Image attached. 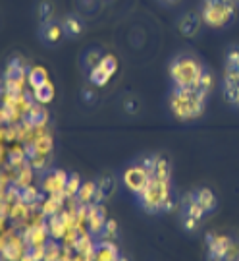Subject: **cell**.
<instances>
[{
	"mask_svg": "<svg viewBox=\"0 0 239 261\" xmlns=\"http://www.w3.org/2000/svg\"><path fill=\"white\" fill-rule=\"evenodd\" d=\"M206 101H208V97L201 93L197 87H187V89L172 87L168 105L177 120L189 122L202 116V112L206 109Z\"/></svg>",
	"mask_w": 239,
	"mask_h": 261,
	"instance_id": "1",
	"label": "cell"
},
{
	"mask_svg": "<svg viewBox=\"0 0 239 261\" xmlns=\"http://www.w3.org/2000/svg\"><path fill=\"white\" fill-rule=\"evenodd\" d=\"M204 70L206 68L202 66V62L197 56L189 55V53L177 55L170 62V68H168L172 87H182V89L195 87V85L199 84L201 75L204 74Z\"/></svg>",
	"mask_w": 239,
	"mask_h": 261,
	"instance_id": "2",
	"label": "cell"
},
{
	"mask_svg": "<svg viewBox=\"0 0 239 261\" xmlns=\"http://www.w3.org/2000/svg\"><path fill=\"white\" fill-rule=\"evenodd\" d=\"M139 205L147 213H160V211H172L175 205L172 197V186L170 180H160V178H151L147 188L137 196Z\"/></svg>",
	"mask_w": 239,
	"mask_h": 261,
	"instance_id": "3",
	"label": "cell"
},
{
	"mask_svg": "<svg viewBox=\"0 0 239 261\" xmlns=\"http://www.w3.org/2000/svg\"><path fill=\"white\" fill-rule=\"evenodd\" d=\"M235 2L237 0H202L199 14L202 23L212 29L226 28L235 16Z\"/></svg>",
	"mask_w": 239,
	"mask_h": 261,
	"instance_id": "4",
	"label": "cell"
},
{
	"mask_svg": "<svg viewBox=\"0 0 239 261\" xmlns=\"http://www.w3.org/2000/svg\"><path fill=\"white\" fill-rule=\"evenodd\" d=\"M224 97L226 101L239 109V47H231L226 55V66H224Z\"/></svg>",
	"mask_w": 239,
	"mask_h": 261,
	"instance_id": "5",
	"label": "cell"
},
{
	"mask_svg": "<svg viewBox=\"0 0 239 261\" xmlns=\"http://www.w3.org/2000/svg\"><path fill=\"white\" fill-rule=\"evenodd\" d=\"M182 224H184L185 230H189V232H193L197 230L199 226H201L202 219L206 217V211H204V207L197 201V197H195V192H189V194H185L184 199H182Z\"/></svg>",
	"mask_w": 239,
	"mask_h": 261,
	"instance_id": "6",
	"label": "cell"
},
{
	"mask_svg": "<svg viewBox=\"0 0 239 261\" xmlns=\"http://www.w3.org/2000/svg\"><path fill=\"white\" fill-rule=\"evenodd\" d=\"M148 180H151V174L143 165H133V167L126 168V172H124V184L135 196H139L147 188Z\"/></svg>",
	"mask_w": 239,
	"mask_h": 261,
	"instance_id": "7",
	"label": "cell"
},
{
	"mask_svg": "<svg viewBox=\"0 0 239 261\" xmlns=\"http://www.w3.org/2000/svg\"><path fill=\"white\" fill-rule=\"evenodd\" d=\"M141 165L147 168L151 178L160 180H172V163L164 155H151L141 161Z\"/></svg>",
	"mask_w": 239,
	"mask_h": 261,
	"instance_id": "8",
	"label": "cell"
},
{
	"mask_svg": "<svg viewBox=\"0 0 239 261\" xmlns=\"http://www.w3.org/2000/svg\"><path fill=\"white\" fill-rule=\"evenodd\" d=\"M235 242L230 236L224 234H208L206 244H208V261H224L230 252L231 244Z\"/></svg>",
	"mask_w": 239,
	"mask_h": 261,
	"instance_id": "9",
	"label": "cell"
},
{
	"mask_svg": "<svg viewBox=\"0 0 239 261\" xmlns=\"http://www.w3.org/2000/svg\"><path fill=\"white\" fill-rule=\"evenodd\" d=\"M66 182H68V172L60 170V168H54V170H48L46 176L43 178V190L50 196L64 194Z\"/></svg>",
	"mask_w": 239,
	"mask_h": 261,
	"instance_id": "10",
	"label": "cell"
},
{
	"mask_svg": "<svg viewBox=\"0 0 239 261\" xmlns=\"http://www.w3.org/2000/svg\"><path fill=\"white\" fill-rule=\"evenodd\" d=\"M75 199H77L79 205H102L104 196H102V192L99 190V184H95V182H85V184H81V188H79Z\"/></svg>",
	"mask_w": 239,
	"mask_h": 261,
	"instance_id": "11",
	"label": "cell"
},
{
	"mask_svg": "<svg viewBox=\"0 0 239 261\" xmlns=\"http://www.w3.org/2000/svg\"><path fill=\"white\" fill-rule=\"evenodd\" d=\"M39 37H41V41L46 43V45H56V43H60V39L64 37L62 21L50 19V21H46V23H41V28H39Z\"/></svg>",
	"mask_w": 239,
	"mask_h": 261,
	"instance_id": "12",
	"label": "cell"
},
{
	"mask_svg": "<svg viewBox=\"0 0 239 261\" xmlns=\"http://www.w3.org/2000/svg\"><path fill=\"white\" fill-rule=\"evenodd\" d=\"M106 221H108V219H106V211H104V207L102 205H89V211H87V224H89L91 234H101Z\"/></svg>",
	"mask_w": 239,
	"mask_h": 261,
	"instance_id": "13",
	"label": "cell"
},
{
	"mask_svg": "<svg viewBox=\"0 0 239 261\" xmlns=\"http://www.w3.org/2000/svg\"><path fill=\"white\" fill-rule=\"evenodd\" d=\"M46 232L52 240H60L68 234V226H66V221L62 215H52V217H46Z\"/></svg>",
	"mask_w": 239,
	"mask_h": 261,
	"instance_id": "14",
	"label": "cell"
},
{
	"mask_svg": "<svg viewBox=\"0 0 239 261\" xmlns=\"http://www.w3.org/2000/svg\"><path fill=\"white\" fill-rule=\"evenodd\" d=\"M201 23H202V19L197 18L195 14H185L184 18L180 19L177 28H180L184 37H195V35L199 33V29H201Z\"/></svg>",
	"mask_w": 239,
	"mask_h": 261,
	"instance_id": "15",
	"label": "cell"
},
{
	"mask_svg": "<svg viewBox=\"0 0 239 261\" xmlns=\"http://www.w3.org/2000/svg\"><path fill=\"white\" fill-rule=\"evenodd\" d=\"M118 255L120 253H118L116 244L108 242V240L99 242L95 246V261H116Z\"/></svg>",
	"mask_w": 239,
	"mask_h": 261,
	"instance_id": "16",
	"label": "cell"
},
{
	"mask_svg": "<svg viewBox=\"0 0 239 261\" xmlns=\"http://www.w3.org/2000/svg\"><path fill=\"white\" fill-rule=\"evenodd\" d=\"M193 192H195L197 201L204 207V211H206V213H212V211L216 209V205H218V199H216V196H214V192H212L211 188H206V186L197 188V190H193Z\"/></svg>",
	"mask_w": 239,
	"mask_h": 261,
	"instance_id": "17",
	"label": "cell"
},
{
	"mask_svg": "<svg viewBox=\"0 0 239 261\" xmlns=\"http://www.w3.org/2000/svg\"><path fill=\"white\" fill-rule=\"evenodd\" d=\"M62 29H64V35L70 39H75L79 37L83 33V23L81 19L77 18V16H66L62 19Z\"/></svg>",
	"mask_w": 239,
	"mask_h": 261,
	"instance_id": "18",
	"label": "cell"
},
{
	"mask_svg": "<svg viewBox=\"0 0 239 261\" xmlns=\"http://www.w3.org/2000/svg\"><path fill=\"white\" fill-rule=\"evenodd\" d=\"M48 120V114L43 107H31L27 111V116H25V122L31 124V126H43Z\"/></svg>",
	"mask_w": 239,
	"mask_h": 261,
	"instance_id": "19",
	"label": "cell"
},
{
	"mask_svg": "<svg viewBox=\"0 0 239 261\" xmlns=\"http://www.w3.org/2000/svg\"><path fill=\"white\" fill-rule=\"evenodd\" d=\"M81 178H79V174L77 172H72V174H68V182H66V190L64 194L68 199H75V196H77V192H79V188H81Z\"/></svg>",
	"mask_w": 239,
	"mask_h": 261,
	"instance_id": "20",
	"label": "cell"
},
{
	"mask_svg": "<svg viewBox=\"0 0 239 261\" xmlns=\"http://www.w3.org/2000/svg\"><path fill=\"white\" fill-rule=\"evenodd\" d=\"M52 97H54V87H52L50 82H46V84H43L41 87L35 89V101H37V103H41V105L50 103Z\"/></svg>",
	"mask_w": 239,
	"mask_h": 261,
	"instance_id": "21",
	"label": "cell"
},
{
	"mask_svg": "<svg viewBox=\"0 0 239 261\" xmlns=\"http://www.w3.org/2000/svg\"><path fill=\"white\" fill-rule=\"evenodd\" d=\"M102 53L99 50V48H91V50H87L85 53V58H83V64H85V68L91 72L93 68H97V66L101 64V60H102Z\"/></svg>",
	"mask_w": 239,
	"mask_h": 261,
	"instance_id": "22",
	"label": "cell"
},
{
	"mask_svg": "<svg viewBox=\"0 0 239 261\" xmlns=\"http://www.w3.org/2000/svg\"><path fill=\"white\" fill-rule=\"evenodd\" d=\"M48 82V74H46L45 68H33L31 72H29V84L33 85V89H37L41 87L43 84Z\"/></svg>",
	"mask_w": 239,
	"mask_h": 261,
	"instance_id": "23",
	"label": "cell"
},
{
	"mask_svg": "<svg viewBox=\"0 0 239 261\" xmlns=\"http://www.w3.org/2000/svg\"><path fill=\"white\" fill-rule=\"evenodd\" d=\"M112 75H108L104 70H102L101 66H97V68H93L91 72H89V80H91L93 85H99V87H102V85H106L108 82H110Z\"/></svg>",
	"mask_w": 239,
	"mask_h": 261,
	"instance_id": "24",
	"label": "cell"
},
{
	"mask_svg": "<svg viewBox=\"0 0 239 261\" xmlns=\"http://www.w3.org/2000/svg\"><path fill=\"white\" fill-rule=\"evenodd\" d=\"M37 14H39V19H41V23H46V21L54 19V6H52V2H48V0H43V2L39 4Z\"/></svg>",
	"mask_w": 239,
	"mask_h": 261,
	"instance_id": "25",
	"label": "cell"
},
{
	"mask_svg": "<svg viewBox=\"0 0 239 261\" xmlns=\"http://www.w3.org/2000/svg\"><path fill=\"white\" fill-rule=\"evenodd\" d=\"M37 197H39V192L33 186H23L21 192H19V201L25 203V205H33L37 201Z\"/></svg>",
	"mask_w": 239,
	"mask_h": 261,
	"instance_id": "26",
	"label": "cell"
},
{
	"mask_svg": "<svg viewBox=\"0 0 239 261\" xmlns=\"http://www.w3.org/2000/svg\"><path fill=\"white\" fill-rule=\"evenodd\" d=\"M99 190L102 192L104 199H108V197L112 196V192H114V176H112V174H104V176L99 180Z\"/></svg>",
	"mask_w": 239,
	"mask_h": 261,
	"instance_id": "27",
	"label": "cell"
},
{
	"mask_svg": "<svg viewBox=\"0 0 239 261\" xmlns=\"http://www.w3.org/2000/svg\"><path fill=\"white\" fill-rule=\"evenodd\" d=\"M106 72L108 75H114L116 74V70H118V62H116V58L110 55H104L102 56V60H101V64H99Z\"/></svg>",
	"mask_w": 239,
	"mask_h": 261,
	"instance_id": "28",
	"label": "cell"
},
{
	"mask_svg": "<svg viewBox=\"0 0 239 261\" xmlns=\"http://www.w3.org/2000/svg\"><path fill=\"white\" fill-rule=\"evenodd\" d=\"M104 236H108V238H114L116 234H118V223L114 221V219H108L106 223H104V228H102V232Z\"/></svg>",
	"mask_w": 239,
	"mask_h": 261,
	"instance_id": "29",
	"label": "cell"
},
{
	"mask_svg": "<svg viewBox=\"0 0 239 261\" xmlns=\"http://www.w3.org/2000/svg\"><path fill=\"white\" fill-rule=\"evenodd\" d=\"M12 217L14 219H23L25 217V203H16V207H14V211H12Z\"/></svg>",
	"mask_w": 239,
	"mask_h": 261,
	"instance_id": "30",
	"label": "cell"
},
{
	"mask_svg": "<svg viewBox=\"0 0 239 261\" xmlns=\"http://www.w3.org/2000/svg\"><path fill=\"white\" fill-rule=\"evenodd\" d=\"M160 2H164V4H174V2H177V0H160Z\"/></svg>",
	"mask_w": 239,
	"mask_h": 261,
	"instance_id": "31",
	"label": "cell"
},
{
	"mask_svg": "<svg viewBox=\"0 0 239 261\" xmlns=\"http://www.w3.org/2000/svg\"><path fill=\"white\" fill-rule=\"evenodd\" d=\"M116 261H128V259H126L124 255H118V259H116Z\"/></svg>",
	"mask_w": 239,
	"mask_h": 261,
	"instance_id": "32",
	"label": "cell"
}]
</instances>
